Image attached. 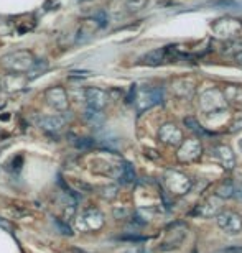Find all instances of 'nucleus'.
I'll list each match as a JSON object with an SVG mask.
<instances>
[{"instance_id": "39448f33", "label": "nucleus", "mask_w": 242, "mask_h": 253, "mask_svg": "<svg viewBox=\"0 0 242 253\" xmlns=\"http://www.w3.org/2000/svg\"><path fill=\"white\" fill-rule=\"evenodd\" d=\"M139 109L140 110H145L148 107H152L155 104H160L161 102V90L160 89H147V90H142L139 94Z\"/></svg>"}, {"instance_id": "f8f14e48", "label": "nucleus", "mask_w": 242, "mask_h": 253, "mask_svg": "<svg viewBox=\"0 0 242 253\" xmlns=\"http://www.w3.org/2000/svg\"><path fill=\"white\" fill-rule=\"evenodd\" d=\"M219 151H223V153H218V158H221V161L226 165V168H233L234 166V156L233 153H231L229 148H226V146H223V148H219Z\"/></svg>"}, {"instance_id": "7ed1b4c3", "label": "nucleus", "mask_w": 242, "mask_h": 253, "mask_svg": "<svg viewBox=\"0 0 242 253\" xmlns=\"http://www.w3.org/2000/svg\"><path fill=\"white\" fill-rule=\"evenodd\" d=\"M107 100H109V95L105 90L99 89V87L86 89V102H88L89 109L102 110L105 105H107Z\"/></svg>"}, {"instance_id": "1a4fd4ad", "label": "nucleus", "mask_w": 242, "mask_h": 253, "mask_svg": "<svg viewBox=\"0 0 242 253\" xmlns=\"http://www.w3.org/2000/svg\"><path fill=\"white\" fill-rule=\"evenodd\" d=\"M47 69H48V63L45 61V59H38V61H35V63H33L32 69L28 71V73H30L28 79H30V81H32V79H37L38 76H42Z\"/></svg>"}, {"instance_id": "9d476101", "label": "nucleus", "mask_w": 242, "mask_h": 253, "mask_svg": "<svg viewBox=\"0 0 242 253\" xmlns=\"http://www.w3.org/2000/svg\"><path fill=\"white\" fill-rule=\"evenodd\" d=\"M120 179H122V183L125 184H130L135 181V171L132 168V165L129 163H124L122 166V174H120Z\"/></svg>"}, {"instance_id": "dca6fc26", "label": "nucleus", "mask_w": 242, "mask_h": 253, "mask_svg": "<svg viewBox=\"0 0 242 253\" xmlns=\"http://www.w3.org/2000/svg\"><path fill=\"white\" fill-rule=\"evenodd\" d=\"M91 76L89 71H73L71 73V78H88Z\"/></svg>"}, {"instance_id": "0eeeda50", "label": "nucleus", "mask_w": 242, "mask_h": 253, "mask_svg": "<svg viewBox=\"0 0 242 253\" xmlns=\"http://www.w3.org/2000/svg\"><path fill=\"white\" fill-rule=\"evenodd\" d=\"M83 220L86 222L84 229H99V227L104 224L102 214H100L99 211H96V209H89L88 212H86Z\"/></svg>"}, {"instance_id": "f03ea898", "label": "nucleus", "mask_w": 242, "mask_h": 253, "mask_svg": "<svg viewBox=\"0 0 242 253\" xmlns=\"http://www.w3.org/2000/svg\"><path fill=\"white\" fill-rule=\"evenodd\" d=\"M218 224L229 235H236L242 230V219L236 212H223L218 217Z\"/></svg>"}, {"instance_id": "a211bd4d", "label": "nucleus", "mask_w": 242, "mask_h": 253, "mask_svg": "<svg viewBox=\"0 0 242 253\" xmlns=\"http://www.w3.org/2000/svg\"><path fill=\"white\" fill-rule=\"evenodd\" d=\"M234 253H242V252H234Z\"/></svg>"}, {"instance_id": "aec40b11", "label": "nucleus", "mask_w": 242, "mask_h": 253, "mask_svg": "<svg viewBox=\"0 0 242 253\" xmlns=\"http://www.w3.org/2000/svg\"><path fill=\"white\" fill-rule=\"evenodd\" d=\"M130 253H132V252H130Z\"/></svg>"}, {"instance_id": "4468645a", "label": "nucleus", "mask_w": 242, "mask_h": 253, "mask_svg": "<svg viewBox=\"0 0 242 253\" xmlns=\"http://www.w3.org/2000/svg\"><path fill=\"white\" fill-rule=\"evenodd\" d=\"M94 20H97L99 27H105L107 25V15H105V12H97L94 15Z\"/></svg>"}, {"instance_id": "f3484780", "label": "nucleus", "mask_w": 242, "mask_h": 253, "mask_svg": "<svg viewBox=\"0 0 242 253\" xmlns=\"http://www.w3.org/2000/svg\"><path fill=\"white\" fill-rule=\"evenodd\" d=\"M0 227H2V229H5V230H12V224H10V222H7V220H3V219H0Z\"/></svg>"}, {"instance_id": "9b49d317", "label": "nucleus", "mask_w": 242, "mask_h": 253, "mask_svg": "<svg viewBox=\"0 0 242 253\" xmlns=\"http://www.w3.org/2000/svg\"><path fill=\"white\" fill-rule=\"evenodd\" d=\"M86 119L91 125H100L104 122V115L100 114V110H94V109H89L86 112Z\"/></svg>"}, {"instance_id": "6ab92c4d", "label": "nucleus", "mask_w": 242, "mask_h": 253, "mask_svg": "<svg viewBox=\"0 0 242 253\" xmlns=\"http://www.w3.org/2000/svg\"><path fill=\"white\" fill-rule=\"evenodd\" d=\"M241 146H242V141H241Z\"/></svg>"}, {"instance_id": "f257e3e1", "label": "nucleus", "mask_w": 242, "mask_h": 253, "mask_svg": "<svg viewBox=\"0 0 242 253\" xmlns=\"http://www.w3.org/2000/svg\"><path fill=\"white\" fill-rule=\"evenodd\" d=\"M33 63H35V58L30 51L10 53L2 59V64L7 69L13 71V73H27V71L32 69Z\"/></svg>"}, {"instance_id": "ddd939ff", "label": "nucleus", "mask_w": 242, "mask_h": 253, "mask_svg": "<svg viewBox=\"0 0 242 253\" xmlns=\"http://www.w3.org/2000/svg\"><path fill=\"white\" fill-rule=\"evenodd\" d=\"M78 146V148H83V150H86V148H91V146L94 145V141L91 140V138H78V141L74 143Z\"/></svg>"}, {"instance_id": "20e7f679", "label": "nucleus", "mask_w": 242, "mask_h": 253, "mask_svg": "<svg viewBox=\"0 0 242 253\" xmlns=\"http://www.w3.org/2000/svg\"><path fill=\"white\" fill-rule=\"evenodd\" d=\"M48 104L56 110H66L68 109V94L63 87H51L45 94Z\"/></svg>"}, {"instance_id": "6e6552de", "label": "nucleus", "mask_w": 242, "mask_h": 253, "mask_svg": "<svg viewBox=\"0 0 242 253\" xmlns=\"http://www.w3.org/2000/svg\"><path fill=\"white\" fill-rule=\"evenodd\" d=\"M160 136L163 138L165 141H170V143H175L181 138V133L178 130L175 128L173 125H165L163 128L160 130Z\"/></svg>"}, {"instance_id": "423d86ee", "label": "nucleus", "mask_w": 242, "mask_h": 253, "mask_svg": "<svg viewBox=\"0 0 242 253\" xmlns=\"http://www.w3.org/2000/svg\"><path fill=\"white\" fill-rule=\"evenodd\" d=\"M64 122H66V119L63 115H48V117L40 119L38 125L47 131H59L63 128Z\"/></svg>"}, {"instance_id": "2eb2a0df", "label": "nucleus", "mask_w": 242, "mask_h": 253, "mask_svg": "<svg viewBox=\"0 0 242 253\" xmlns=\"http://www.w3.org/2000/svg\"><path fill=\"white\" fill-rule=\"evenodd\" d=\"M56 225L59 227V230H61L64 235H71V229H69V227H68L66 224H64V222L56 220Z\"/></svg>"}]
</instances>
